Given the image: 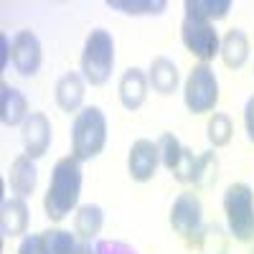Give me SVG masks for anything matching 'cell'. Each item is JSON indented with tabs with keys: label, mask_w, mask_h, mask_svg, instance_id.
<instances>
[{
	"label": "cell",
	"mask_w": 254,
	"mask_h": 254,
	"mask_svg": "<svg viewBox=\"0 0 254 254\" xmlns=\"http://www.w3.org/2000/svg\"><path fill=\"white\" fill-rule=\"evenodd\" d=\"M81 193V165L76 158H61L54 165V173L44 196V208L51 221H64L79 203Z\"/></svg>",
	"instance_id": "1"
},
{
	"label": "cell",
	"mask_w": 254,
	"mask_h": 254,
	"mask_svg": "<svg viewBox=\"0 0 254 254\" xmlns=\"http://www.w3.org/2000/svg\"><path fill=\"white\" fill-rule=\"evenodd\" d=\"M107 142V120L99 107H84L71 125V158L79 163L92 160L104 150Z\"/></svg>",
	"instance_id": "2"
},
{
	"label": "cell",
	"mask_w": 254,
	"mask_h": 254,
	"mask_svg": "<svg viewBox=\"0 0 254 254\" xmlns=\"http://www.w3.org/2000/svg\"><path fill=\"white\" fill-rule=\"evenodd\" d=\"M115 69V41L104 28H94L87 36L81 54V74L92 87L107 84Z\"/></svg>",
	"instance_id": "3"
},
{
	"label": "cell",
	"mask_w": 254,
	"mask_h": 254,
	"mask_svg": "<svg viewBox=\"0 0 254 254\" xmlns=\"http://www.w3.org/2000/svg\"><path fill=\"white\" fill-rule=\"evenodd\" d=\"M224 214L229 234L242 244L254 239V190L247 183H231L224 193Z\"/></svg>",
	"instance_id": "4"
},
{
	"label": "cell",
	"mask_w": 254,
	"mask_h": 254,
	"mask_svg": "<svg viewBox=\"0 0 254 254\" xmlns=\"http://www.w3.org/2000/svg\"><path fill=\"white\" fill-rule=\"evenodd\" d=\"M183 99H186L188 112H193V115L214 112L216 102H219V81L208 64H196L190 69L186 87H183Z\"/></svg>",
	"instance_id": "5"
},
{
	"label": "cell",
	"mask_w": 254,
	"mask_h": 254,
	"mask_svg": "<svg viewBox=\"0 0 254 254\" xmlns=\"http://www.w3.org/2000/svg\"><path fill=\"white\" fill-rule=\"evenodd\" d=\"M181 41L201 64H208L221 51V41H219V33H216L214 23H208V20H203V18H196V15L183 18Z\"/></svg>",
	"instance_id": "6"
},
{
	"label": "cell",
	"mask_w": 254,
	"mask_h": 254,
	"mask_svg": "<svg viewBox=\"0 0 254 254\" xmlns=\"http://www.w3.org/2000/svg\"><path fill=\"white\" fill-rule=\"evenodd\" d=\"M171 226L190 247H198L203 234V208L196 193H181L171 208Z\"/></svg>",
	"instance_id": "7"
},
{
	"label": "cell",
	"mask_w": 254,
	"mask_h": 254,
	"mask_svg": "<svg viewBox=\"0 0 254 254\" xmlns=\"http://www.w3.org/2000/svg\"><path fill=\"white\" fill-rule=\"evenodd\" d=\"M41 61H44V49H41V41L33 31H18L10 41V64L13 69L23 76L31 79L38 74Z\"/></svg>",
	"instance_id": "8"
},
{
	"label": "cell",
	"mask_w": 254,
	"mask_h": 254,
	"mask_svg": "<svg viewBox=\"0 0 254 254\" xmlns=\"http://www.w3.org/2000/svg\"><path fill=\"white\" fill-rule=\"evenodd\" d=\"M20 137H23V147L26 155L31 160L44 158L49 145H51V122L44 112H31L28 120L20 127Z\"/></svg>",
	"instance_id": "9"
},
{
	"label": "cell",
	"mask_w": 254,
	"mask_h": 254,
	"mask_svg": "<svg viewBox=\"0 0 254 254\" xmlns=\"http://www.w3.org/2000/svg\"><path fill=\"white\" fill-rule=\"evenodd\" d=\"M160 163V153H158V142L153 140H137L130 147V155H127V171H130V178L137 183L150 181L158 171Z\"/></svg>",
	"instance_id": "10"
},
{
	"label": "cell",
	"mask_w": 254,
	"mask_h": 254,
	"mask_svg": "<svg viewBox=\"0 0 254 254\" xmlns=\"http://www.w3.org/2000/svg\"><path fill=\"white\" fill-rule=\"evenodd\" d=\"M147 74L137 66H130L120 76V102L127 112H137L147 99Z\"/></svg>",
	"instance_id": "11"
},
{
	"label": "cell",
	"mask_w": 254,
	"mask_h": 254,
	"mask_svg": "<svg viewBox=\"0 0 254 254\" xmlns=\"http://www.w3.org/2000/svg\"><path fill=\"white\" fill-rule=\"evenodd\" d=\"M28 206L23 198H5L0 206V234L5 239L23 237L28 231Z\"/></svg>",
	"instance_id": "12"
},
{
	"label": "cell",
	"mask_w": 254,
	"mask_h": 254,
	"mask_svg": "<svg viewBox=\"0 0 254 254\" xmlns=\"http://www.w3.org/2000/svg\"><path fill=\"white\" fill-rule=\"evenodd\" d=\"M28 102L23 97V92L10 87L8 81L0 84V120H3L5 127H15L23 125L28 120Z\"/></svg>",
	"instance_id": "13"
},
{
	"label": "cell",
	"mask_w": 254,
	"mask_h": 254,
	"mask_svg": "<svg viewBox=\"0 0 254 254\" xmlns=\"http://www.w3.org/2000/svg\"><path fill=\"white\" fill-rule=\"evenodd\" d=\"M81 102H84V79L76 71H66L56 81V104L64 112H81Z\"/></svg>",
	"instance_id": "14"
},
{
	"label": "cell",
	"mask_w": 254,
	"mask_h": 254,
	"mask_svg": "<svg viewBox=\"0 0 254 254\" xmlns=\"http://www.w3.org/2000/svg\"><path fill=\"white\" fill-rule=\"evenodd\" d=\"M8 181H10V188L13 193H18V198H28L33 190H36V183H38V171H36V163L28 158V155H20L10 163V171H8Z\"/></svg>",
	"instance_id": "15"
},
{
	"label": "cell",
	"mask_w": 254,
	"mask_h": 254,
	"mask_svg": "<svg viewBox=\"0 0 254 254\" xmlns=\"http://www.w3.org/2000/svg\"><path fill=\"white\" fill-rule=\"evenodd\" d=\"M147 81H150V87H153L158 94H163V97L173 94V92L178 89V81H181V76H178V66H176L171 59L158 56V59H153V64H150V71H147Z\"/></svg>",
	"instance_id": "16"
},
{
	"label": "cell",
	"mask_w": 254,
	"mask_h": 254,
	"mask_svg": "<svg viewBox=\"0 0 254 254\" xmlns=\"http://www.w3.org/2000/svg\"><path fill=\"white\" fill-rule=\"evenodd\" d=\"M219 54H221V59H224V64L229 69H234V71L242 69L247 64V59H249V38H247V33L242 28H231L221 41Z\"/></svg>",
	"instance_id": "17"
},
{
	"label": "cell",
	"mask_w": 254,
	"mask_h": 254,
	"mask_svg": "<svg viewBox=\"0 0 254 254\" xmlns=\"http://www.w3.org/2000/svg\"><path fill=\"white\" fill-rule=\"evenodd\" d=\"M104 224V211L97 203H87V206H79L76 211V219H74V229H76V237L81 242H92Z\"/></svg>",
	"instance_id": "18"
},
{
	"label": "cell",
	"mask_w": 254,
	"mask_h": 254,
	"mask_svg": "<svg viewBox=\"0 0 254 254\" xmlns=\"http://www.w3.org/2000/svg\"><path fill=\"white\" fill-rule=\"evenodd\" d=\"M186 15H196L203 20H219L231 10V0H186Z\"/></svg>",
	"instance_id": "19"
},
{
	"label": "cell",
	"mask_w": 254,
	"mask_h": 254,
	"mask_svg": "<svg viewBox=\"0 0 254 254\" xmlns=\"http://www.w3.org/2000/svg\"><path fill=\"white\" fill-rule=\"evenodd\" d=\"M206 137L214 147H224L231 142L234 137V125H231V117L226 112H214L208 117V125H206Z\"/></svg>",
	"instance_id": "20"
},
{
	"label": "cell",
	"mask_w": 254,
	"mask_h": 254,
	"mask_svg": "<svg viewBox=\"0 0 254 254\" xmlns=\"http://www.w3.org/2000/svg\"><path fill=\"white\" fill-rule=\"evenodd\" d=\"M219 178V158L214 150H208L196 158V171H193V186L198 190H206L216 183Z\"/></svg>",
	"instance_id": "21"
},
{
	"label": "cell",
	"mask_w": 254,
	"mask_h": 254,
	"mask_svg": "<svg viewBox=\"0 0 254 254\" xmlns=\"http://www.w3.org/2000/svg\"><path fill=\"white\" fill-rule=\"evenodd\" d=\"M112 10H122L127 15H158L168 8L165 0H107Z\"/></svg>",
	"instance_id": "22"
},
{
	"label": "cell",
	"mask_w": 254,
	"mask_h": 254,
	"mask_svg": "<svg viewBox=\"0 0 254 254\" xmlns=\"http://www.w3.org/2000/svg\"><path fill=\"white\" fill-rule=\"evenodd\" d=\"M201 254H229V234L219 224H208L203 226V234L198 242Z\"/></svg>",
	"instance_id": "23"
},
{
	"label": "cell",
	"mask_w": 254,
	"mask_h": 254,
	"mask_svg": "<svg viewBox=\"0 0 254 254\" xmlns=\"http://www.w3.org/2000/svg\"><path fill=\"white\" fill-rule=\"evenodd\" d=\"M46 237V247H49V254H76L79 244H76V237L71 231H64V229H49L44 231Z\"/></svg>",
	"instance_id": "24"
},
{
	"label": "cell",
	"mask_w": 254,
	"mask_h": 254,
	"mask_svg": "<svg viewBox=\"0 0 254 254\" xmlns=\"http://www.w3.org/2000/svg\"><path fill=\"white\" fill-rule=\"evenodd\" d=\"M158 153H160L163 168H168V171L173 173V168L178 165V160L183 155V145L178 142V137L173 132H163L160 140H158Z\"/></svg>",
	"instance_id": "25"
},
{
	"label": "cell",
	"mask_w": 254,
	"mask_h": 254,
	"mask_svg": "<svg viewBox=\"0 0 254 254\" xmlns=\"http://www.w3.org/2000/svg\"><path fill=\"white\" fill-rule=\"evenodd\" d=\"M193 171H196V155L190 147H183V155H181L178 165L173 168V178L178 183H193Z\"/></svg>",
	"instance_id": "26"
},
{
	"label": "cell",
	"mask_w": 254,
	"mask_h": 254,
	"mask_svg": "<svg viewBox=\"0 0 254 254\" xmlns=\"http://www.w3.org/2000/svg\"><path fill=\"white\" fill-rule=\"evenodd\" d=\"M18 254H49L44 231H41V234H26L20 247H18Z\"/></svg>",
	"instance_id": "27"
},
{
	"label": "cell",
	"mask_w": 254,
	"mask_h": 254,
	"mask_svg": "<svg viewBox=\"0 0 254 254\" xmlns=\"http://www.w3.org/2000/svg\"><path fill=\"white\" fill-rule=\"evenodd\" d=\"M97 254H137L130 244L117 242V239H102L97 244Z\"/></svg>",
	"instance_id": "28"
},
{
	"label": "cell",
	"mask_w": 254,
	"mask_h": 254,
	"mask_svg": "<svg viewBox=\"0 0 254 254\" xmlns=\"http://www.w3.org/2000/svg\"><path fill=\"white\" fill-rule=\"evenodd\" d=\"M244 125H247V137L254 142V97H249L247 110H244Z\"/></svg>",
	"instance_id": "29"
},
{
	"label": "cell",
	"mask_w": 254,
	"mask_h": 254,
	"mask_svg": "<svg viewBox=\"0 0 254 254\" xmlns=\"http://www.w3.org/2000/svg\"><path fill=\"white\" fill-rule=\"evenodd\" d=\"M76 254H97V247H92L89 242H81L79 249H76Z\"/></svg>",
	"instance_id": "30"
},
{
	"label": "cell",
	"mask_w": 254,
	"mask_h": 254,
	"mask_svg": "<svg viewBox=\"0 0 254 254\" xmlns=\"http://www.w3.org/2000/svg\"><path fill=\"white\" fill-rule=\"evenodd\" d=\"M249 254H254V247H252V252H249Z\"/></svg>",
	"instance_id": "31"
}]
</instances>
